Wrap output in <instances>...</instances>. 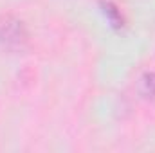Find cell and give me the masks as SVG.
Returning <instances> with one entry per match:
<instances>
[{
  "mask_svg": "<svg viewBox=\"0 0 155 153\" xmlns=\"http://www.w3.org/2000/svg\"><path fill=\"white\" fill-rule=\"evenodd\" d=\"M0 45L11 52H22L29 45V31L24 20L15 15L0 16Z\"/></svg>",
  "mask_w": 155,
  "mask_h": 153,
  "instance_id": "obj_1",
  "label": "cell"
},
{
  "mask_svg": "<svg viewBox=\"0 0 155 153\" xmlns=\"http://www.w3.org/2000/svg\"><path fill=\"white\" fill-rule=\"evenodd\" d=\"M137 90L143 97L155 99V72H144L137 81Z\"/></svg>",
  "mask_w": 155,
  "mask_h": 153,
  "instance_id": "obj_2",
  "label": "cell"
},
{
  "mask_svg": "<svg viewBox=\"0 0 155 153\" xmlns=\"http://www.w3.org/2000/svg\"><path fill=\"white\" fill-rule=\"evenodd\" d=\"M101 5H103V13H105V16L110 20V24H112L114 27H121V25L124 24L123 13L119 11L117 5H114L112 2H101Z\"/></svg>",
  "mask_w": 155,
  "mask_h": 153,
  "instance_id": "obj_3",
  "label": "cell"
}]
</instances>
